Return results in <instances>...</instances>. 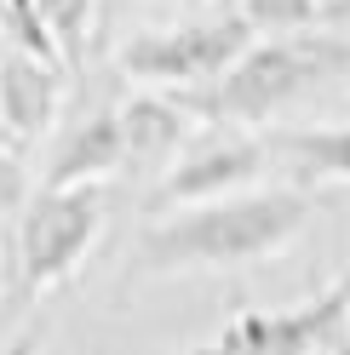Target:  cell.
<instances>
[{
	"label": "cell",
	"mask_w": 350,
	"mask_h": 355,
	"mask_svg": "<svg viewBox=\"0 0 350 355\" xmlns=\"http://www.w3.org/2000/svg\"><path fill=\"white\" fill-rule=\"evenodd\" d=\"M310 224L304 189H253L224 195L207 207H184L172 218H156L138 235L133 270L138 275H178V270H247L281 252Z\"/></svg>",
	"instance_id": "cell-1"
},
{
	"label": "cell",
	"mask_w": 350,
	"mask_h": 355,
	"mask_svg": "<svg viewBox=\"0 0 350 355\" xmlns=\"http://www.w3.org/2000/svg\"><path fill=\"white\" fill-rule=\"evenodd\" d=\"M344 69H350V35L344 29L281 35V40H258L224 80L201 86V92H178V103H184V115L247 132V126L276 121L293 98H304L310 86H322L327 75H344Z\"/></svg>",
	"instance_id": "cell-2"
},
{
	"label": "cell",
	"mask_w": 350,
	"mask_h": 355,
	"mask_svg": "<svg viewBox=\"0 0 350 355\" xmlns=\"http://www.w3.org/2000/svg\"><path fill=\"white\" fill-rule=\"evenodd\" d=\"M103 230V189L98 184H81V189H47L40 184L29 195V207L17 212V293L24 298H40L63 286L86 247L98 241Z\"/></svg>",
	"instance_id": "cell-3"
},
{
	"label": "cell",
	"mask_w": 350,
	"mask_h": 355,
	"mask_svg": "<svg viewBox=\"0 0 350 355\" xmlns=\"http://www.w3.org/2000/svg\"><path fill=\"white\" fill-rule=\"evenodd\" d=\"M258 46L253 24L242 12L224 17H201V24H178V29H156L121 46V69L149 86H172V92H201V86L224 80L235 63Z\"/></svg>",
	"instance_id": "cell-4"
},
{
	"label": "cell",
	"mask_w": 350,
	"mask_h": 355,
	"mask_svg": "<svg viewBox=\"0 0 350 355\" xmlns=\"http://www.w3.org/2000/svg\"><path fill=\"white\" fill-rule=\"evenodd\" d=\"M350 332V309H344V293L327 286V293L304 298L293 309H242L218 338L195 344V349H172V355H333Z\"/></svg>",
	"instance_id": "cell-5"
},
{
	"label": "cell",
	"mask_w": 350,
	"mask_h": 355,
	"mask_svg": "<svg viewBox=\"0 0 350 355\" xmlns=\"http://www.w3.org/2000/svg\"><path fill=\"white\" fill-rule=\"evenodd\" d=\"M258 166H265V144L247 138V132H212V138L190 144L178 161L167 166L161 189H156V212L167 207H207V201H224V195H235L242 184H253Z\"/></svg>",
	"instance_id": "cell-6"
},
{
	"label": "cell",
	"mask_w": 350,
	"mask_h": 355,
	"mask_svg": "<svg viewBox=\"0 0 350 355\" xmlns=\"http://www.w3.org/2000/svg\"><path fill=\"white\" fill-rule=\"evenodd\" d=\"M63 63H47L24 46H0V132H6L12 149L35 144L40 132L52 126L58 98H63Z\"/></svg>",
	"instance_id": "cell-7"
},
{
	"label": "cell",
	"mask_w": 350,
	"mask_h": 355,
	"mask_svg": "<svg viewBox=\"0 0 350 355\" xmlns=\"http://www.w3.org/2000/svg\"><path fill=\"white\" fill-rule=\"evenodd\" d=\"M126 166V132H121V109H98V115L75 121L63 132V144L52 155V166L40 184L47 189H81V184H98V178L121 172Z\"/></svg>",
	"instance_id": "cell-8"
},
{
	"label": "cell",
	"mask_w": 350,
	"mask_h": 355,
	"mask_svg": "<svg viewBox=\"0 0 350 355\" xmlns=\"http://www.w3.org/2000/svg\"><path fill=\"white\" fill-rule=\"evenodd\" d=\"M121 109V132H126V166H172L184 155L190 138V115L178 98H126Z\"/></svg>",
	"instance_id": "cell-9"
},
{
	"label": "cell",
	"mask_w": 350,
	"mask_h": 355,
	"mask_svg": "<svg viewBox=\"0 0 350 355\" xmlns=\"http://www.w3.org/2000/svg\"><path fill=\"white\" fill-rule=\"evenodd\" d=\"M276 149L299 161L310 178L350 184V126H293V132H276Z\"/></svg>",
	"instance_id": "cell-10"
},
{
	"label": "cell",
	"mask_w": 350,
	"mask_h": 355,
	"mask_svg": "<svg viewBox=\"0 0 350 355\" xmlns=\"http://www.w3.org/2000/svg\"><path fill=\"white\" fill-rule=\"evenodd\" d=\"M253 24V35L265 29V35H310V29H322L327 24V0H242V6H235Z\"/></svg>",
	"instance_id": "cell-11"
},
{
	"label": "cell",
	"mask_w": 350,
	"mask_h": 355,
	"mask_svg": "<svg viewBox=\"0 0 350 355\" xmlns=\"http://www.w3.org/2000/svg\"><path fill=\"white\" fill-rule=\"evenodd\" d=\"M92 12L98 0H40V17H47V29L63 52V69H75L86 58V40H92Z\"/></svg>",
	"instance_id": "cell-12"
},
{
	"label": "cell",
	"mask_w": 350,
	"mask_h": 355,
	"mask_svg": "<svg viewBox=\"0 0 350 355\" xmlns=\"http://www.w3.org/2000/svg\"><path fill=\"white\" fill-rule=\"evenodd\" d=\"M0 24H6V40H12V46H24V52L47 58V63H63L58 40H52V29H47V17H40V0H0Z\"/></svg>",
	"instance_id": "cell-13"
},
{
	"label": "cell",
	"mask_w": 350,
	"mask_h": 355,
	"mask_svg": "<svg viewBox=\"0 0 350 355\" xmlns=\"http://www.w3.org/2000/svg\"><path fill=\"white\" fill-rule=\"evenodd\" d=\"M29 178H24V161H17V149H0V224H6L12 212L29 207Z\"/></svg>",
	"instance_id": "cell-14"
},
{
	"label": "cell",
	"mask_w": 350,
	"mask_h": 355,
	"mask_svg": "<svg viewBox=\"0 0 350 355\" xmlns=\"http://www.w3.org/2000/svg\"><path fill=\"white\" fill-rule=\"evenodd\" d=\"M40 344H47V321H35V327H24L17 338L0 349V355H40Z\"/></svg>",
	"instance_id": "cell-15"
},
{
	"label": "cell",
	"mask_w": 350,
	"mask_h": 355,
	"mask_svg": "<svg viewBox=\"0 0 350 355\" xmlns=\"http://www.w3.org/2000/svg\"><path fill=\"white\" fill-rule=\"evenodd\" d=\"M333 286H339V293H344V309H350V270H344V275H339Z\"/></svg>",
	"instance_id": "cell-16"
},
{
	"label": "cell",
	"mask_w": 350,
	"mask_h": 355,
	"mask_svg": "<svg viewBox=\"0 0 350 355\" xmlns=\"http://www.w3.org/2000/svg\"><path fill=\"white\" fill-rule=\"evenodd\" d=\"M235 6H242V0H235Z\"/></svg>",
	"instance_id": "cell-17"
}]
</instances>
